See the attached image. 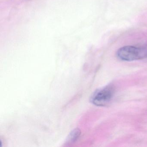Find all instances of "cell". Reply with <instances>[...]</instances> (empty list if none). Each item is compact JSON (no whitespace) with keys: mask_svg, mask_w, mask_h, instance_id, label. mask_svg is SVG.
<instances>
[{"mask_svg":"<svg viewBox=\"0 0 147 147\" xmlns=\"http://www.w3.org/2000/svg\"><path fill=\"white\" fill-rule=\"evenodd\" d=\"M117 56L121 60L127 61L144 59L147 58V47L124 46L118 50Z\"/></svg>","mask_w":147,"mask_h":147,"instance_id":"cell-1","label":"cell"},{"mask_svg":"<svg viewBox=\"0 0 147 147\" xmlns=\"http://www.w3.org/2000/svg\"><path fill=\"white\" fill-rule=\"evenodd\" d=\"M114 90L112 86H107L95 91L91 97L92 103L98 106H105L111 100Z\"/></svg>","mask_w":147,"mask_h":147,"instance_id":"cell-2","label":"cell"},{"mask_svg":"<svg viewBox=\"0 0 147 147\" xmlns=\"http://www.w3.org/2000/svg\"><path fill=\"white\" fill-rule=\"evenodd\" d=\"M80 135L81 131L80 129H75L70 132L68 141H69V142H74L78 139Z\"/></svg>","mask_w":147,"mask_h":147,"instance_id":"cell-3","label":"cell"}]
</instances>
